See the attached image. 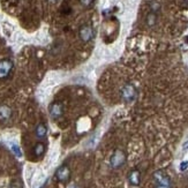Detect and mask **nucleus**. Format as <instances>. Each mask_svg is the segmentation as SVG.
<instances>
[{"instance_id":"1","label":"nucleus","mask_w":188,"mask_h":188,"mask_svg":"<svg viewBox=\"0 0 188 188\" xmlns=\"http://www.w3.org/2000/svg\"><path fill=\"white\" fill-rule=\"evenodd\" d=\"M136 95H137V92H136L135 87H134L133 84H130V83L125 84L124 88L121 89V96H122L124 100H125L126 103L133 102L136 98Z\"/></svg>"},{"instance_id":"2","label":"nucleus","mask_w":188,"mask_h":188,"mask_svg":"<svg viewBox=\"0 0 188 188\" xmlns=\"http://www.w3.org/2000/svg\"><path fill=\"white\" fill-rule=\"evenodd\" d=\"M126 162V156L124 154V151L121 150H115L113 152V155L111 156L110 159V164L113 169H119L125 164Z\"/></svg>"},{"instance_id":"3","label":"nucleus","mask_w":188,"mask_h":188,"mask_svg":"<svg viewBox=\"0 0 188 188\" xmlns=\"http://www.w3.org/2000/svg\"><path fill=\"white\" fill-rule=\"evenodd\" d=\"M154 180L156 185L160 186H166V187H172V182L171 179L169 178V175L163 171H156L154 173Z\"/></svg>"},{"instance_id":"4","label":"nucleus","mask_w":188,"mask_h":188,"mask_svg":"<svg viewBox=\"0 0 188 188\" xmlns=\"http://www.w3.org/2000/svg\"><path fill=\"white\" fill-rule=\"evenodd\" d=\"M13 68V62L10 60H1L0 61V80L6 79L10 70Z\"/></svg>"},{"instance_id":"5","label":"nucleus","mask_w":188,"mask_h":188,"mask_svg":"<svg viewBox=\"0 0 188 188\" xmlns=\"http://www.w3.org/2000/svg\"><path fill=\"white\" fill-rule=\"evenodd\" d=\"M80 37L83 42H89L94 37V30L90 25H83L80 30Z\"/></svg>"},{"instance_id":"6","label":"nucleus","mask_w":188,"mask_h":188,"mask_svg":"<svg viewBox=\"0 0 188 188\" xmlns=\"http://www.w3.org/2000/svg\"><path fill=\"white\" fill-rule=\"evenodd\" d=\"M45 179V174L42 172V171H37L36 173H34L32 175V182H31V186L35 188L38 187L39 185L43 184V181Z\"/></svg>"},{"instance_id":"7","label":"nucleus","mask_w":188,"mask_h":188,"mask_svg":"<svg viewBox=\"0 0 188 188\" xmlns=\"http://www.w3.org/2000/svg\"><path fill=\"white\" fill-rule=\"evenodd\" d=\"M69 175H70V172L67 166H61L57 171V178L60 181H67Z\"/></svg>"},{"instance_id":"8","label":"nucleus","mask_w":188,"mask_h":188,"mask_svg":"<svg viewBox=\"0 0 188 188\" xmlns=\"http://www.w3.org/2000/svg\"><path fill=\"white\" fill-rule=\"evenodd\" d=\"M50 114H51V117L54 118V119H58L59 117H61V114H62V106H61V104L55 103V104L51 105V107H50Z\"/></svg>"},{"instance_id":"9","label":"nucleus","mask_w":188,"mask_h":188,"mask_svg":"<svg viewBox=\"0 0 188 188\" xmlns=\"http://www.w3.org/2000/svg\"><path fill=\"white\" fill-rule=\"evenodd\" d=\"M128 180L129 182L133 185V186H139L140 185V180H141V177H140V172L137 170L132 171L129 177H128Z\"/></svg>"},{"instance_id":"10","label":"nucleus","mask_w":188,"mask_h":188,"mask_svg":"<svg viewBox=\"0 0 188 188\" xmlns=\"http://www.w3.org/2000/svg\"><path fill=\"white\" fill-rule=\"evenodd\" d=\"M12 115V110L6 105L0 106V119L1 120H7Z\"/></svg>"},{"instance_id":"11","label":"nucleus","mask_w":188,"mask_h":188,"mask_svg":"<svg viewBox=\"0 0 188 188\" xmlns=\"http://www.w3.org/2000/svg\"><path fill=\"white\" fill-rule=\"evenodd\" d=\"M46 127L45 125H43V124H40V125H38L37 128H36V135H37V137H39V139H43L44 136L46 135Z\"/></svg>"},{"instance_id":"12","label":"nucleus","mask_w":188,"mask_h":188,"mask_svg":"<svg viewBox=\"0 0 188 188\" xmlns=\"http://www.w3.org/2000/svg\"><path fill=\"white\" fill-rule=\"evenodd\" d=\"M10 149H12V151L14 152V155L17 158L22 157V151H21V149L19 148V145L16 143H10Z\"/></svg>"},{"instance_id":"13","label":"nucleus","mask_w":188,"mask_h":188,"mask_svg":"<svg viewBox=\"0 0 188 188\" xmlns=\"http://www.w3.org/2000/svg\"><path fill=\"white\" fill-rule=\"evenodd\" d=\"M34 169L31 167L30 165L27 166V169H25V179H27V181H28V184L30 185V181H31V177L34 175Z\"/></svg>"},{"instance_id":"14","label":"nucleus","mask_w":188,"mask_h":188,"mask_svg":"<svg viewBox=\"0 0 188 188\" xmlns=\"http://www.w3.org/2000/svg\"><path fill=\"white\" fill-rule=\"evenodd\" d=\"M156 20H157L156 14H155V13H150V14L148 15V17H147V24L152 27V25L156 23Z\"/></svg>"},{"instance_id":"15","label":"nucleus","mask_w":188,"mask_h":188,"mask_svg":"<svg viewBox=\"0 0 188 188\" xmlns=\"http://www.w3.org/2000/svg\"><path fill=\"white\" fill-rule=\"evenodd\" d=\"M44 149H45V147H44L43 143H38V144H36V147H35V154H36V156L43 155Z\"/></svg>"},{"instance_id":"16","label":"nucleus","mask_w":188,"mask_h":188,"mask_svg":"<svg viewBox=\"0 0 188 188\" xmlns=\"http://www.w3.org/2000/svg\"><path fill=\"white\" fill-rule=\"evenodd\" d=\"M57 158H58V150L52 151V152L50 154V156H49L47 163H49V164H54V162L57 160Z\"/></svg>"},{"instance_id":"17","label":"nucleus","mask_w":188,"mask_h":188,"mask_svg":"<svg viewBox=\"0 0 188 188\" xmlns=\"http://www.w3.org/2000/svg\"><path fill=\"white\" fill-rule=\"evenodd\" d=\"M159 4H157V2H154L152 5H151V9H152V13H156L157 10H159Z\"/></svg>"},{"instance_id":"18","label":"nucleus","mask_w":188,"mask_h":188,"mask_svg":"<svg viewBox=\"0 0 188 188\" xmlns=\"http://www.w3.org/2000/svg\"><path fill=\"white\" fill-rule=\"evenodd\" d=\"M188 169V162H182L180 164V171H185V170H187Z\"/></svg>"},{"instance_id":"19","label":"nucleus","mask_w":188,"mask_h":188,"mask_svg":"<svg viewBox=\"0 0 188 188\" xmlns=\"http://www.w3.org/2000/svg\"><path fill=\"white\" fill-rule=\"evenodd\" d=\"M80 1H81V4H82L83 6H89V5L92 4L94 0H80Z\"/></svg>"},{"instance_id":"20","label":"nucleus","mask_w":188,"mask_h":188,"mask_svg":"<svg viewBox=\"0 0 188 188\" xmlns=\"http://www.w3.org/2000/svg\"><path fill=\"white\" fill-rule=\"evenodd\" d=\"M10 188H21V185H20L19 181H16V182H13V185H12Z\"/></svg>"},{"instance_id":"21","label":"nucleus","mask_w":188,"mask_h":188,"mask_svg":"<svg viewBox=\"0 0 188 188\" xmlns=\"http://www.w3.org/2000/svg\"><path fill=\"white\" fill-rule=\"evenodd\" d=\"M182 149H184V150H187L188 149V140L187 141H185V143L182 144Z\"/></svg>"},{"instance_id":"22","label":"nucleus","mask_w":188,"mask_h":188,"mask_svg":"<svg viewBox=\"0 0 188 188\" xmlns=\"http://www.w3.org/2000/svg\"><path fill=\"white\" fill-rule=\"evenodd\" d=\"M156 188H172V187H166V186H160V185H156Z\"/></svg>"},{"instance_id":"23","label":"nucleus","mask_w":188,"mask_h":188,"mask_svg":"<svg viewBox=\"0 0 188 188\" xmlns=\"http://www.w3.org/2000/svg\"><path fill=\"white\" fill-rule=\"evenodd\" d=\"M69 188H76V186H75V185H70V186H69Z\"/></svg>"}]
</instances>
